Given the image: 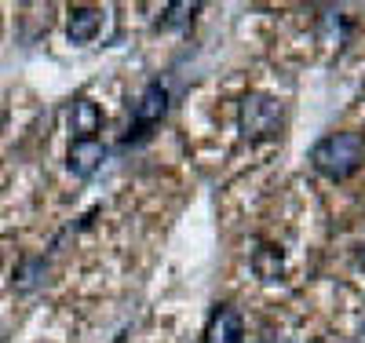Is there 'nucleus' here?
Masks as SVG:
<instances>
[{
  "mask_svg": "<svg viewBox=\"0 0 365 343\" xmlns=\"http://www.w3.org/2000/svg\"><path fill=\"white\" fill-rule=\"evenodd\" d=\"M361 158H365V139L358 132H332L318 139L311 150V165L329 179H347L351 172H358Z\"/></svg>",
  "mask_w": 365,
  "mask_h": 343,
  "instance_id": "obj_1",
  "label": "nucleus"
},
{
  "mask_svg": "<svg viewBox=\"0 0 365 343\" xmlns=\"http://www.w3.org/2000/svg\"><path fill=\"white\" fill-rule=\"evenodd\" d=\"M282 124V103L274 96H263V91H252V96L241 103V132L249 139H270L278 135Z\"/></svg>",
  "mask_w": 365,
  "mask_h": 343,
  "instance_id": "obj_2",
  "label": "nucleus"
},
{
  "mask_svg": "<svg viewBox=\"0 0 365 343\" xmlns=\"http://www.w3.org/2000/svg\"><path fill=\"white\" fill-rule=\"evenodd\" d=\"M165 110H168V88L161 84V81H154V84H146V91H143V99L135 103V117H132V132L135 135H146L154 124L165 117ZM132 135V139H135ZM132 139H125V146L132 143Z\"/></svg>",
  "mask_w": 365,
  "mask_h": 343,
  "instance_id": "obj_3",
  "label": "nucleus"
},
{
  "mask_svg": "<svg viewBox=\"0 0 365 343\" xmlns=\"http://www.w3.org/2000/svg\"><path fill=\"white\" fill-rule=\"evenodd\" d=\"M205 343H245V322L234 307H216L205 325Z\"/></svg>",
  "mask_w": 365,
  "mask_h": 343,
  "instance_id": "obj_4",
  "label": "nucleus"
},
{
  "mask_svg": "<svg viewBox=\"0 0 365 343\" xmlns=\"http://www.w3.org/2000/svg\"><path fill=\"white\" fill-rule=\"evenodd\" d=\"M106 158V146L99 139H73L70 143V158H66V168L77 175V179H88L96 175V168L103 165Z\"/></svg>",
  "mask_w": 365,
  "mask_h": 343,
  "instance_id": "obj_5",
  "label": "nucleus"
},
{
  "mask_svg": "<svg viewBox=\"0 0 365 343\" xmlns=\"http://www.w3.org/2000/svg\"><path fill=\"white\" fill-rule=\"evenodd\" d=\"M99 121H103V113H99V106L91 99H73L66 106V128H70L73 139H96Z\"/></svg>",
  "mask_w": 365,
  "mask_h": 343,
  "instance_id": "obj_6",
  "label": "nucleus"
},
{
  "mask_svg": "<svg viewBox=\"0 0 365 343\" xmlns=\"http://www.w3.org/2000/svg\"><path fill=\"white\" fill-rule=\"evenodd\" d=\"M99 29H103V11H96V8H73L70 11L66 34L73 44H91L99 37Z\"/></svg>",
  "mask_w": 365,
  "mask_h": 343,
  "instance_id": "obj_7",
  "label": "nucleus"
},
{
  "mask_svg": "<svg viewBox=\"0 0 365 343\" xmlns=\"http://www.w3.org/2000/svg\"><path fill=\"white\" fill-rule=\"evenodd\" d=\"M44 270H48L44 256H29V260H22L19 270H15V289H19V292H34V289L41 285Z\"/></svg>",
  "mask_w": 365,
  "mask_h": 343,
  "instance_id": "obj_8",
  "label": "nucleus"
},
{
  "mask_svg": "<svg viewBox=\"0 0 365 343\" xmlns=\"http://www.w3.org/2000/svg\"><path fill=\"white\" fill-rule=\"evenodd\" d=\"M252 270L263 277V282H274V277L282 274V252L270 248V245H259L256 256H252Z\"/></svg>",
  "mask_w": 365,
  "mask_h": 343,
  "instance_id": "obj_9",
  "label": "nucleus"
},
{
  "mask_svg": "<svg viewBox=\"0 0 365 343\" xmlns=\"http://www.w3.org/2000/svg\"><path fill=\"white\" fill-rule=\"evenodd\" d=\"M165 11H168V15L161 19V26H187V22L194 19L197 4H187V0H182V4H168Z\"/></svg>",
  "mask_w": 365,
  "mask_h": 343,
  "instance_id": "obj_10",
  "label": "nucleus"
},
{
  "mask_svg": "<svg viewBox=\"0 0 365 343\" xmlns=\"http://www.w3.org/2000/svg\"><path fill=\"white\" fill-rule=\"evenodd\" d=\"M361 270H365V252H361Z\"/></svg>",
  "mask_w": 365,
  "mask_h": 343,
  "instance_id": "obj_11",
  "label": "nucleus"
},
{
  "mask_svg": "<svg viewBox=\"0 0 365 343\" xmlns=\"http://www.w3.org/2000/svg\"><path fill=\"white\" fill-rule=\"evenodd\" d=\"M267 343H274V339H267Z\"/></svg>",
  "mask_w": 365,
  "mask_h": 343,
  "instance_id": "obj_12",
  "label": "nucleus"
}]
</instances>
